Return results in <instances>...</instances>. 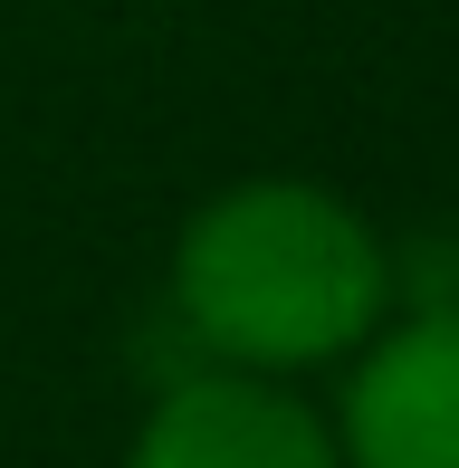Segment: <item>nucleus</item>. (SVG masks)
<instances>
[{"mask_svg": "<svg viewBox=\"0 0 459 468\" xmlns=\"http://www.w3.org/2000/svg\"><path fill=\"white\" fill-rule=\"evenodd\" d=\"M173 315L201 364L306 373L364 354V335L392 315V249L316 182H240L182 229Z\"/></svg>", "mask_w": 459, "mask_h": 468, "instance_id": "f257e3e1", "label": "nucleus"}, {"mask_svg": "<svg viewBox=\"0 0 459 468\" xmlns=\"http://www.w3.org/2000/svg\"><path fill=\"white\" fill-rule=\"evenodd\" d=\"M345 468H459V306L364 335L336 411Z\"/></svg>", "mask_w": 459, "mask_h": 468, "instance_id": "f03ea898", "label": "nucleus"}, {"mask_svg": "<svg viewBox=\"0 0 459 468\" xmlns=\"http://www.w3.org/2000/svg\"><path fill=\"white\" fill-rule=\"evenodd\" d=\"M124 468H345V459H336V431L278 373L201 364L154 392Z\"/></svg>", "mask_w": 459, "mask_h": 468, "instance_id": "7ed1b4c3", "label": "nucleus"}]
</instances>
